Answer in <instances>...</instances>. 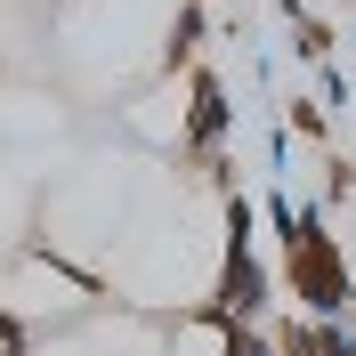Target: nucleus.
<instances>
[{"label": "nucleus", "mask_w": 356, "mask_h": 356, "mask_svg": "<svg viewBox=\"0 0 356 356\" xmlns=\"http://www.w3.org/2000/svg\"><path fill=\"white\" fill-rule=\"evenodd\" d=\"M284 291H291L308 316H348V308H356V275H348V259H340L332 227H324V202H300V211H291Z\"/></svg>", "instance_id": "nucleus-1"}, {"label": "nucleus", "mask_w": 356, "mask_h": 356, "mask_svg": "<svg viewBox=\"0 0 356 356\" xmlns=\"http://www.w3.org/2000/svg\"><path fill=\"white\" fill-rule=\"evenodd\" d=\"M227 130H235L227 81H219L211 65H186V113H178V146H186V154H211V146H227Z\"/></svg>", "instance_id": "nucleus-2"}, {"label": "nucleus", "mask_w": 356, "mask_h": 356, "mask_svg": "<svg viewBox=\"0 0 356 356\" xmlns=\"http://www.w3.org/2000/svg\"><path fill=\"white\" fill-rule=\"evenodd\" d=\"M202 33H211V17H202V0H178L170 33H162V57H154V65L170 73V81H178V73H186V65L202 57Z\"/></svg>", "instance_id": "nucleus-3"}, {"label": "nucleus", "mask_w": 356, "mask_h": 356, "mask_svg": "<svg viewBox=\"0 0 356 356\" xmlns=\"http://www.w3.org/2000/svg\"><path fill=\"white\" fill-rule=\"evenodd\" d=\"M332 49H340V33L316 17V8H308V17H291V57H300L308 73H316V65H332Z\"/></svg>", "instance_id": "nucleus-4"}, {"label": "nucleus", "mask_w": 356, "mask_h": 356, "mask_svg": "<svg viewBox=\"0 0 356 356\" xmlns=\"http://www.w3.org/2000/svg\"><path fill=\"white\" fill-rule=\"evenodd\" d=\"M284 130H291V138H308V146H324V138H332L324 97H291V106H284Z\"/></svg>", "instance_id": "nucleus-5"}, {"label": "nucleus", "mask_w": 356, "mask_h": 356, "mask_svg": "<svg viewBox=\"0 0 356 356\" xmlns=\"http://www.w3.org/2000/svg\"><path fill=\"white\" fill-rule=\"evenodd\" d=\"M316 97H324V106H348L356 89H348V73H340V65H316Z\"/></svg>", "instance_id": "nucleus-6"}, {"label": "nucleus", "mask_w": 356, "mask_h": 356, "mask_svg": "<svg viewBox=\"0 0 356 356\" xmlns=\"http://www.w3.org/2000/svg\"><path fill=\"white\" fill-rule=\"evenodd\" d=\"M324 195H332V202H340V195H356V162H340V154L324 162Z\"/></svg>", "instance_id": "nucleus-7"}, {"label": "nucleus", "mask_w": 356, "mask_h": 356, "mask_svg": "<svg viewBox=\"0 0 356 356\" xmlns=\"http://www.w3.org/2000/svg\"><path fill=\"white\" fill-rule=\"evenodd\" d=\"M348 324H356V308H348Z\"/></svg>", "instance_id": "nucleus-8"}]
</instances>
